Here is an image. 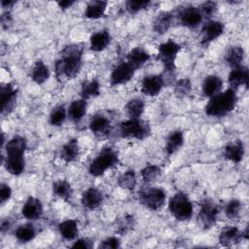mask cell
I'll use <instances>...</instances> for the list:
<instances>
[{"label":"cell","instance_id":"9a60e30c","mask_svg":"<svg viewBox=\"0 0 249 249\" xmlns=\"http://www.w3.org/2000/svg\"><path fill=\"white\" fill-rule=\"evenodd\" d=\"M164 80L160 75H148L144 77L141 84V91L148 96L158 95L163 88Z\"/></svg>","mask_w":249,"mask_h":249},{"label":"cell","instance_id":"f1b7e54d","mask_svg":"<svg viewBox=\"0 0 249 249\" xmlns=\"http://www.w3.org/2000/svg\"><path fill=\"white\" fill-rule=\"evenodd\" d=\"M244 50L240 46H232L231 47L225 55L226 62L231 67L235 68L242 65V61L244 59Z\"/></svg>","mask_w":249,"mask_h":249},{"label":"cell","instance_id":"7c38bea8","mask_svg":"<svg viewBox=\"0 0 249 249\" xmlns=\"http://www.w3.org/2000/svg\"><path fill=\"white\" fill-rule=\"evenodd\" d=\"M1 113L3 115L10 114L17 102L18 89L11 83L3 85L1 87Z\"/></svg>","mask_w":249,"mask_h":249},{"label":"cell","instance_id":"ac0fdd59","mask_svg":"<svg viewBox=\"0 0 249 249\" xmlns=\"http://www.w3.org/2000/svg\"><path fill=\"white\" fill-rule=\"evenodd\" d=\"M21 214L28 220L39 219L43 215V205L40 199L29 196L21 208Z\"/></svg>","mask_w":249,"mask_h":249},{"label":"cell","instance_id":"7bdbcfd3","mask_svg":"<svg viewBox=\"0 0 249 249\" xmlns=\"http://www.w3.org/2000/svg\"><path fill=\"white\" fill-rule=\"evenodd\" d=\"M199 11L202 15V17H205L207 18H211L214 13L216 12V9H217V4L216 2L214 1H206V2H203L200 6H199Z\"/></svg>","mask_w":249,"mask_h":249},{"label":"cell","instance_id":"bcb514c9","mask_svg":"<svg viewBox=\"0 0 249 249\" xmlns=\"http://www.w3.org/2000/svg\"><path fill=\"white\" fill-rule=\"evenodd\" d=\"M12 196V190L9 185L2 183L0 186V200L2 203L9 200Z\"/></svg>","mask_w":249,"mask_h":249},{"label":"cell","instance_id":"681fc988","mask_svg":"<svg viewBox=\"0 0 249 249\" xmlns=\"http://www.w3.org/2000/svg\"><path fill=\"white\" fill-rule=\"evenodd\" d=\"M16 4V1H8V0H2L1 5L5 9H10Z\"/></svg>","mask_w":249,"mask_h":249},{"label":"cell","instance_id":"ba28073f","mask_svg":"<svg viewBox=\"0 0 249 249\" xmlns=\"http://www.w3.org/2000/svg\"><path fill=\"white\" fill-rule=\"evenodd\" d=\"M180 49V45L173 40H168L159 46L158 59L162 63L166 73L171 74L175 70V60Z\"/></svg>","mask_w":249,"mask_h":249},{"label":"cell","instance_id":"ffe728a7","mask_svg":"<svg viewBox=\"0 0 249 249\" xmlns=\"http://www.w3.org/2000/svg\"><path fill=\"white\" fill-rule=\"evenodd\" d=\"M244 153H245L244 145L240 140H236L234 142L229 143L224 147V150H223V156L225 157V159L234 163H238L242 160L244 157Z\"/></svg>","mask_w":249,"mask_h":249},{"label":"cell","instance_id":"4dcf8cb0","mask_svg":"<svg viewBox=\"0 0 249 249\" xmlns=\"http://www.w3.org/2000/svg\"><path fill=\"white\" fill-rule=\"evenodd\" d=\"M58 231L60 235L66 240H73L78 235V224L77 221L67 219L58 225Z\"/></svg>","mask_w":249,"mask_h":249},{"label":"cell","instance_id":"5b68a950","mask_svg":"<svg viewBox=\"0 0 249 249\" xmlns=\"http://www.w3.org/2000/svg\"><path fill=\"white\" fill-rule=\"evenodd\" d=\"M171 215L178 221L190 220L193 216V204L188 196L182 192L176 193L168 202Z\"/></svg>","mask_w":249,"mask_h":249},{"label":"cell","instance_id":"8992f818","mask_svg":"<svg viewBox=\"0 0 249 249\" xmlns=\"http://www.w3.org/2000/svg\"><path fill=\"white\" fill-rule=\"evenodd\" d=\"M120 134L123 138L143 140L151 134V127L141 119H128L120 124Z\"/></svg>","mask_w":249,"mask_h":249},{"label":"cell","instance_id":"7a4b0ae2","mask_svg":"<svg viewBox=\"0 0 249 249\" xmlns=\"http://www.w3.org/2000/svg\"><path fill=\"white\" fill-rule=\"evenodd\" d=\"M25 150L26 140L19 135H16L7 141L5 145L6 158L3 160V163L10 174L18 176L24 171Z\"/></svg>","mask_w":249,"mask_h":249},{"label":"cell","instance_id":"7402d4cb","mask_svg":"<svg viewBox=\"0 0 249 249\" xmlns=\"http://www.w3.org/2000/svg\"><path fill=\"white\" fill-rule=\"evenodd\" d=\"M223 88V81L219 76L209 75L202 83V92L205 96L211 98L221 92Z\"/></svg>","mask_w":249,"mask_h":249},{"label":"cell","instance_id":"484cf974","mask_svg":"<svg viewBox=\"0 0 249 249\" xmlns=\"http://www.w3.org/2000/svg\"><path fill=\"white\" fill-rule=\"evenodd\" d=\"M184 144V133L181 130H173L165 140V152L168 156L175 154Z\"/></svg>","mask_w":249,"mask_h":249},{"label":"cell","instance_id":"52a82bcc","mask_svg":"<svg viewBox=\"0 0 249 249\" xmlns=\"http://www.w3.org/2000/svg\"><path fill=\"white\" fill-rule=\"evenodd\" d=\"M139 202L146 208L157 211L160 209L166 200V194L160 188H146L138 193Z\"/></svg>","mask_w":249,"mask_h":249},{"label":"cell","instance_id":"cb8c5ba5","mask_svg":"<svg viewBox=\"0 0 249 249\" xmlns=\"http://www.w3.org/2000/svg\"><path fill=\"white\" fill-rule=\"evenodd\" d=\"M87 108H88V103L86 99H83V98L75 99L68 106L67 116L71 121L77 123L84 118V116L87 113Z\"/></svg>","mask_w":249,"mask_h":249},{"label":"cell","instance_id":"3957f363","mask_svg":"<svg viewBox=\"0 0 249 249\" xmlns=\"http://www.w3.org/2000/svg\"><path fill=\"white\" fill-rule=\"evenodd\" d=\"M237 103L234 89H228L211 97L205 106V114L209 117H223L231 112Z\"/></svg>","mask_w":249,"mask_h":249},{"label":"cell","instance_id":"d6986e66","mask_svg":"<svg viewBox=\"0 0 249 249\" xmlns=\"http://www.w3.org/2000/svg\"><path fill=\"white\" fill-rule=\"evenodd\" d=\"M248 79H249L248 68L244 65H241L235 68H231V71L230 72L228 77V82L231 87V89L235 90L240 86H245L247 88Z\"/></svg>","mask_w":249,"mask_h":249},{"label":"cell","instance_id":"277c9868","mask_svg":"<svg viewBox=\"0 0 249 249\" xmlns=\"http://www.w3.org/2000/svg\"><path fill=\"white\" fill-rule=\"evenodd\" d=\"M118 162V153L113 148L106 147L91 160L89 166V173L94 177L101 176L106 170L117 165Z\"/></svg>","mask_w":249,"mask_h":249},{"label":"cell","instance_id":"8d00e7d4","mask_svg":"<svg viewBox=\"0 0 249 249\" xmlns=\"http://www.w3.org/2000/svg\"><path fill=\"white\" fill-rule=\"evenodd\" d=\"M137 178L135 171L133 169H128L123 174H121L118 178V185L124 190L132 191L136 187Z\"/></svg>","mask_w":249,"mask_h":249},{"label":"cell","instance_id":"d6a6232c","mask_svg":"<svg viewBox=\"0 0 249 249\" xmlns=\"http://www.w3.org/2000/svg\"><path fill=\"white\" fill-rule=\"evenodd\" d=\"M81 96L83 99H89L96 97L100 94V85L99 82L95 79L85 81L81 87Z\"/></svg>","mask_w":249,"mask_h":249},{"label":"cell","instance_id":"44dd1931","mask_svg":"<svg viewBox=\"0 0 249 249\" xmlns=\"http://www.w3.org/2000/svg\"><path fill=\"white\" fill-rule=\"evenodd\" d=\"M150 59V53L141 47L133 48L127 54L126 62L134 69L142 67Z\"/></svg>","mask_w":249,"mask_h":249},{"label":"cell","instance_id":"f6af8a7d","mask_svg":"<svg viewBox=\"0 0 249 249\" xmlns=\"http://www.w3.org/2000/svg\"><path fill=\"white\" fill-rule=\"evenodd\" d=\"M72 248H83V249H90L93 247V242L89 238H80L77 239L71 246Z\"/></svg>","mask_w":249,"mask_h":249},{"label":"cell","instance_id":"8fae6325","mask_svg":"<svg viewBox=\"0 0 249 249\" xmlns=\"http://www.w3.org/2000/svg\"><path fill=\"white\" fill-rule=\"evenodd\" d=\"M135 70L125 61L118 64L110 74V84L112 87L126 84L131 80Z\"/></svg>","mask_w":249,"mask_h":249},{"label":"cell","instance_id":"6da1fadb","mask_svg":"<svg viewBox=\"0 0 249 249\" xmlns=\"http://www.w3.org/2000/svg\"><path fill=\"white\" fill-rule=\"evenodd\" d=\"M83 47L79 44L65 46L54 63L55 78L59 83L74 79L83 66Z\"/></svg>","mask_w":249,"mask_h":249},{"label":"cell","instance_id":"30bf717a","mask_svg":"<svg viewBox=\"0 0 249 249\" xmlns=\"http://www.w3.org/2000/svg\"><path fill=\"white\" fill-rule=\"evenodd\" d=\"M248 238V228L244 231H239L236 227L229 226L225 227L219 234V241L225 247H231L240 243L241 240H247Z\"/></svg>","mask_w":249,"mask_h":249},{"label":"cell","instance_id":"4fadbf2b","mask_svg":"<svg viewBox=\"0 0 249 249\" xmlns=\"http://www.w3.org/2000/svg\"><path fill=\"white\" fill-rule=\"evenodd\" d=\"M225 30V25L223 22L219 20H209L207 21L202 29H201V38L200 44L201 45H208L214 40L218 39Z\"/></svg>","mask_w":249,"mask_h":249},{"label":"cell","instance_id":"74e56055","mask_svg":"<svg viewBox=\"0 0 249 249\" xmlns=\"http://www.w3.org/2000/svg\"><path fill=\"white\" fill-rule=\"evenodd\" d=\"M161 176V169L156 164H148L141 170V177L145 183H153Z\"/></svg>","mask_w":249,"mask_h":249},{"label":"cell","instance_id":"60d3db41","mask_svg":"<svg viewBox=\"0 0 249 249\" xmlns=\"http://www.w3.org/2000/svg\"><path fill=\"white\" fill-rule=\"evenodd\" d=\"M241 202L238 199H231L227 203L225 207V213L229 219L234 220L238 218L241 211Z\"/></svg>","mask_w":249,"mask_h":249},{"label":"cell","instance_id":"f546056e","mask_svg":"<svg viewBox=\"0 0 249 249\" xmlns=\"http://www.w3.org/2000/svg\"><path fill=\"white\" fill-rule=\"evenodd\" d=\"M50 77L49 67L42 60H37L31 71V79L37 85L44 84Z\"/></svg>","mask_w":249,"mask_h":249},{"label":"cell","instance_id":"c3c4849f","mask_svg":"<svg viewBox=\"0 0 249 249\" xmlns=\"http://www.w3.org/2000/svg\"><path fill=\"white\" fill-rule=\"evenodd\" d=\"M75 4V1L73 0H65V1H58L57 5L61 10H67L69 8H71L73 5Z\"/></svg>","mask_w":249,"mask_h":249},{"label":"cell","instance_id":"ee69618b","mask_svg":"<svg viewBox=\"0 0 249 249\" xmlns=\"http://www.w3.org/2000/svg\"><path fill=\"white\" fill-rule=\"evenodd\" d=\"M120 246H121L120 238L117 236H110L102 240L98 247L102 249H117Z\"/></svg>","mask_w":249,"mask_h":249},{"label":"cell","instance_id":"1f68e13d","mask_svg":"<svg viewBox=\"0 0 249 249\" xmlns=\"http://www.w3.org/2000/svg\"><path fill=\"white\" fill-rule=\"evenodd\" d=\"M53 193L54 196L64 199V200H69L72 196V187L70 183L67 180L60 179L53 184Z\"/></svg>","mask_w":249,"mask_h":249},{"label":"cell","instance_id":"d590c367","mask_svg":"<svg viewBox=\"0 0 249 249\" xmlns=\"http://www.w3.org/2000/svg\"><path fill=\"white\" fill-rule=\"evenodd\" d=\"M15 236L19 242H29L34 239L36 236V230L33 225L31 224H24L19 226L16 231Z\"/></svg>","mask_w":249,"mask_h":249},{"label":"cell","instance_id":"836d02e7","mask_svg":"<svg viewBox=\"0 0 249 249\" xmlns=\"http://www.w3.org/2000/svg\"><path fill=\"white\" fill-rule=\"evenodd\" d=\"M135 226V219L130 214H124L119 217L115 222V231L119 234H126Z\"/></svg>","mask_w":249,"mask_h":249},{"label":"cell","instance_id":"7dc6e473","mask_svg":"<svg viewBox=\"0 0 249 249\" xmlns=\"http://www.w3.org/2000/svg\"><path fill=\"white\" fill-rule=\"evenodd\" d=\"M13 22V18H12V15L10 13V11H5L2 13V16H1V26L2 28L4 29H8L10 27V25L12 24Z\"/></svg>","mask_w":249,"mask_h":249},{"label":"cell","instance_id":"9c48e42d","mask_svg":"<svg viewBox=\"0 0 249 249\" xmlns=\"http://www.w3.org/2000/svg\"><path fill=\"white\" fill-rule=\"evenodd\" d=\"M219 206L211 199L204 198L200 203V209L197 214V224L202 230L212 228L217 222Z\"/></svg>","mask_w":249,"mask_h":249},{"label":"cell","instance_id":"ab89813d","mask_svg":"<svg viewBox=\"0 0 249 249\" xmlns=\"http://www.w3.org/2000/svg\"><path fill=\"white\" fill-rule=\"evenodd\" d=\"M151 1L148 0H128L125 3V9L129 14H136L149 8Z\"/></svg>","mask_w":249,"mask_h":249},{"label":"cell","instance_id":"f35d334b","mask_svg":"<svg viewBox=\"0 0 249 249\" xmlns=\"http://www.w3.org/2000/svg\"><path fill=\"white\" fill-rule=\"evenodd\" d=\"M66 117H67V110L65 109V107L63 105H57L52 110L49 121L52 125L59 126L65 122Z\"/></svg>","mask_w":249,"mask_h":249},{"label":"cell","instance_id":"e575fe53","mask_svg":"<svg viewBox=\"0 0 249 249\" xmlns=\"http://www.w3.org/2000/svg\"><path fill=\"white\" fill-rule=\"evenodd\" d=\"M145 103L141 98L130 99L125 105V111L129 116V119H140L144 113Z\"/></svg>","mask_w":249,"mask_h":249},{"label":"cell","instance_id":"2e32d148","mask_svg":"<svg viewBox=\"0 0 249 249\" xmlns=\"http://www.w3.org/2000/svg\"><path fill=\"white\" fill-rule=\"evenodd\" d=\"M89 129L95 136L104 137L111 131V122L106 116L96 114L89 122Z\"/></svg>","mask_w":249,"mask_h":249},{"label":"cell","instance_id":"4316f807","mask_svg":"<svg viewBox=\"0 0 249 249\" xmlns=\"http://www.w3.org/2000/svg\"><path fill=\"white\" fill-rule=\"evenodd\" d=\"M107 2L102 0H95L89 2L85 10V17L89 19H98L105 16L107 9Z\"/></svg>","mask_w":249,"mask_h":249},{"label":"cell","instance_id":"d4e9b609","mask_svg":"<svg viewBox=\"0 0 249 249\" xmlns=\"http://www.w3.org/2000/svg\"><path fill=\"white\" fill-rule=\"evenodd\" d=\"M80 154L79 142L76 138L69 139L60 149V158L65 162H72L76 160Z\"/></svg>","mask_w":249,"mask_h":249},{"label":"cell","instance_id":"5bb4252c","mask_svg":"<svg viewBox=\"0 0 249 249\" xmlns=\"http://www.w3.org/2000/svg\"><path fill=\"white\" fill-rule=\"evenodd\" d=\"M202 15L198 8L194 6H188L184 8L179 14V20L183 26L189 28H195L202 21Z\"/></svg>","mask_w":249,"mask_h":249},{"label":"cell","instance_id":"e0dca14e","mask_svg":"<svg viewBox=\"0 0 249 249\" xmlns=\"http://www.w3.org/2000/svg\"><path fill=\"white\" fill-rule=\"evenodd\" d=\"M81 202L85 208L89 210H95L102 204L103 195L98 189L90 187L83 193Z\"/></svg>","mask_w":249,"mask_h":249},{"label":"cell","instance_id":"b9f144b4","mask_svg":"<svg viewBox=\"0 0 249 249\" xmlns=\"http://www.w3.org/2000/svg\"><path fill=\"white\" fill-rule=\"evenodd\" d=\"M191 89H192V84L188 78L180 79L174 85V92L180 97L188 95L191 92Z\"/></svg>","mask_w":249,"mask_h":249},{"label":"cell","instance_id":"f907efd6","mask_svg":"<svg viewBox=\"0 0 249 249\" xmlns=\"http://www.w3.org/2000/svg\"><path fill=\"white\" fill-rule=\"evenodd\" d=\"M9 228H10V222H9L8 220L2 221V224H1V231L4 232V231H6Z\"/></svg>","mask_w":249,"mask_h":249},{"label":"cell","instance_id":"83f0119b","mask_svg":"<svg viewBox=\"0 0 249 249\" xmlns=\"http://www.w3.org/2000/svg\"><path fill=\"white\" fill-rule=\"evenodd\" d=\"M173 21V15L170 12H162L158 15L153 23V29L158 34H164L170 28Z\"/></svg>","mask_w":249,"mask_h":249},{"label":"cell","instance_id":"603a6c76","mask_svg":"<svg viewBox=\"0 0 249 249\" xmlns=\"http://www.w3.org/2000/svg\"><path fill=\"white\" fill-rule=\"evenodd\" d=\"M111 42V35L107 30H100L93 33L89 38V47L93 52H102Z\"/></svg>","mask_w":249,"mask_h":249}]
</instances>
